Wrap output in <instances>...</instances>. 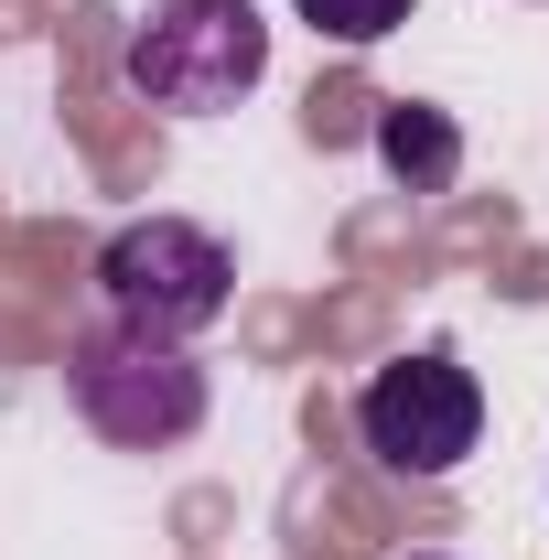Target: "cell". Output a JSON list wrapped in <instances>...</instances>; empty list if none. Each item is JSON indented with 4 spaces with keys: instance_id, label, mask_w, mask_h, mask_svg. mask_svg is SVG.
<instances>
[{
    "instance_id": "1",
    "label": "cell",
    "mask_w": 549,
    "mask_h": 560,
    "mask_svg": "<svg viewBox=\"0 0 549 560\" xmlns=\"http://www.w3.org/2000/svg\"><path fill=\"white\" fill-rule=\"evenodd\" d=\"M119 75L162 119H215L270 75V22L259 0H151L119 44Z\"/></svg>"
},
{
    "instance_id": "2",
    "label": "cell",
    "mask_w": 549,
    "mask_h": 560,
    "mask_svg": "<svg viewBox=\"0 0 549 560\" xmlns=\"http://www.w3.org/2000/svg\"><path fill=\"white\" fill-rule=\"evenodd\" d=\"M97 302H108L119 335L195 346L206 324H226V302H237V259H226V237L195 226V215H130L97 248Z\"/></svg>"
},
{
    "instance_id": "3",
    "label": "cell",
    "mask_w": 549,
    "mask_h": 560,
    "mask_svg": "<svg viewBox=\"0 0 549 560\" xmlns=\"http://www.w3.org/2000/svg\"><path fill=\"white\" fill-rule=\"evenodd\" d=\"M66 399L108 453H173V442L206 431L215 388L195 366V346H151V335H119V324H86L66 346Z\"/></svg>"
},
{
    "instance_id": "4",
    "label": "cell",
    "mask_w": 549,
    "mask_h": 560,
    "mask_svg": "<svg viewBox=\"0 0 549 560\" xmlns=\"http://www.w3.org/2000/svg\"><path fill=\"white\" fill-rule=\"evenodd\" d=\"M355 442H366L388 475L442 486L453 464H475V442H484V377H475L453 346L388 355V366L355 388Z\"/></svg>"
},
{
    "instance_id": "5",
    "label": "cell",
    "mask_w": 549,
    "mask_h": 560,
    "mask_svg": "<svg viewBox=\"0 0 549 560\" xmlns=\"http://www.w3.org/2000/svg\"><path fill=\"white\" fill-rule=\"evenodd\" d=\"M377 162H388L410 195H442V184L464 173V130H453V108L388 97V108H377Z\"/></svg>"
},
{
    "instance_id": "6",
    "label": "cell",
    "mask_w": 549,
    "mask_h": 560,
    "mask_svg": "<svg viewBox=\"0 0 549 560\" xmlns=\"http://www.w3.org/2000/svg\"><path fill=\"white\" fill-rule=\"evenodd\" d=\"M291 11H302L324 44H355V55H366V44H388V33L410 22L420 0H291Z\"/></svg>"
},
{
    "instance_id": "7",
    "label": "cell",
    "mask_w": 549,
    "mask_h": 560,
    "mask_svg": "<svg viewBox=\"0 0 549 560\" xmlns=\"http://www.w3.org/2000/svg\"><path fill=\"white\" fill-rule=\"evenodd\" d=\"M420 560H442V550H420Z\"/></svg>"
}]
</instances>
